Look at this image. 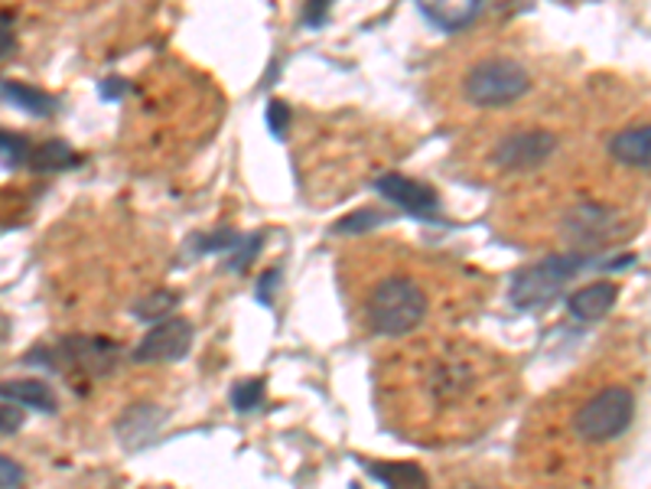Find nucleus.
<instances>
[{
  "mask_svg": "<svg viewBox=\"0 0 651 489\" xmlns=\"http://www.w3.org/2000/svg\"><path fill=\"white\" fill-rule=\"evenodd\" d=\"M505 369L485 349L443 346L408 372V395H391L411 431L459 434L462 428L489 425V415L505 402Z\"/></svg>",
  "mask_w": 651,
  "mask_h": 489,
  "instance_id": "f257e3e1",
  "label": "nucleus"
},
{
  "mask_svg": "<svg viewBox=\"0 0 651 489\" xmlns=\"http://www.w3.org/2000/svg\"><path fill=\"white\" fill-rule=\"evenodd\" d=\"M362 317L378 336H405L424 323L427 294L418 281L405 274H388L365 294Z\"/></svg>",
  "mask_w": 651,
  "mask_h": 489,
  "instance_id": "f03ea898",
  "label": "nucleus"
},
{
  "mask_svg": "<svg viewBox=\"0 0 651 489\" xmlns=\"http://www.w3.org/2000/svg\"><path fill=\"white\" fill-rule=\"evenodd\" d=\"M636 421V395L626 385H606L593 392L574 412V431L583 444H613L619 441Z\"/></svg>",
  "mask_w": 651,
  "mask_h": 489,
  "instance_id": "7ed1b4c3",
  "label": "nucleus"
},
{
  "mask_svg": "<svg viewBox=\"0 0 651 489\" xmlns=\"http://www.w3.org/2000/svg\"><path fill=\"white\" fill-rule=\"evenodd\" d=\"M531 88V72L515 56H492L475 62L462 79V95L475 108H502Z\"/></svg>",
  "mask_w": 651,
  "mask_h": 489,
  "instance_id": "20e7f679",
  "label": "nucleus"
},
{
  "mask_svg": "<svg viewBox=\"0 0 651 489\" xmlns=\"http://www.w3.org/2000/svg\"><path fill=\"white\" fill-rule=\"evenodd\" d=\"M587 267V258L583 254H551V258H541L534 264H525L511 274V284H508V300L515 310H541L547 307L560 287L577 277L580 271Z\"/></svg>",
  "mask_w": 651,
  "mask_h": 489,
  "instance_id": "39448f33",
  "label": "nucleus"
},
{
  "mask_svg": "<svg viewBox=\"0 0 651 489\" xmlns=\"http://www.w3.org/2000/svg\"><path fill=\"white\" fill-rule=\"evenodd\" d=\"M557 151V134L544 128L511 131L492 147V164L502 170H534L547 164Z\"/></svg>",
  "mask_w": 651,
  "mask_h": 489,
  "instance_id": "423d86ee",
  "label": "nucleus"
},
{
  "mask_svg": "<svg viewBox=\"0 0 651 489\" xmlns=\"http://www.w3.org/2000/svg\"><path fill=\"white\" fill-rule=\"evenodd\" d=\"M193 323L183 317H167L160 320L134 349L137 362H180L190 346H193Z\"/></svg>",
  "mask_w": 651,
  "mask_h": 489,
  "instance_id": "0eeeda50",
  "label": "nucleus"
},
{
  "mask_svg": "<svg viewBox=\"0 0 651 489\" xmlns=\"http://www.w3.org/2000/svg\"><path fill=\"white\" fill-rule=\"evenodd\" d=\"M375 190L388 203H395L398 210H405V213H411L418 219H436V213H439V196H436L434 187H427L421 180H411L405 174H385V177H378Z\"/></svg>",
  "mask_w": 651,
  "mask_h": 489,
  "instance_id": "6e6552de",
  "label": "nucleus"
},
{
  "mask_svg": "<svg viewBox=\"0 0 651 489\" xmlns=\"http://www.w3.org/2000/svg\"><path fill=\"white\" fill-rule=\"evenodd\" d=\"M33 356H43V359H59V356H62V359H65V366H79V369H85V372L101 375V372H108V369H111V362H114L118 349H114V343H108V339L72 336V339H62L56 353H39V349H36Z\"/></svg>",
  "mask_w": 651,
  "mask_h": 489,
  "instance_id": "1a4fd4ad",
  "label": "nucleus"
},
{
  "mask_svg": "<svg viewBox=\"0 0 651 489\" xmlns=\"http://www.w3.org/2000/svg\"><path fill=\"white\" fill-rule=\"evenodd\" d=\"M616 300H619V287L613 281H593L567 297V310L570 317L593 323V320H603L616 307Z\"/></svg>",
  "mask_w": 651,
  "mask_h": 489,
  "instance_id": "9d476101",
  "label": "nucleus"
},
{
  "mask_svg": "<svg viewBox=\"0 0 651 489\" xmlns=\"http://www.w3.org/2000/svg\"><path fill=\"white\" fill-rule=\"evenodd\" d=\"M164 418H167V412L157 408V405H134V408H128V412L121 415V421H118V438H121V444H124L128 451H137V448L150 444L154 434L160 431Z\"/></svg>",
  "mask_w": 651,
  "mask_h": 489,
  "instance_id": "9b49d317",
  "label": "nucleus"
},
{
  "mask_svg": "<svg viewBox=\"0 0 651 489\" xmlns=\"http://www.w3.org/2000/svg\"><path fill=\"white\" fill-rule=\"evenodd\" d=\"M610 154L616 164L623 167H649L651 160V131L649 124H632L623 128L613 141H610Z\"/></svg>",
  "mask_w": 651,
  "mask_h": 489,
  "instance_id": "f8f14e48",
  "label": "nucleus"
},
{
  "mask_svg": "<svg viewBox=\"0 0 651 489\" xmlns=\"http://www.w3.org/2000/svg\"><path fill=\"white\" fill-rule=\"evenodd\" d=\"M0 98L10 102L13 108L33 115V118H52L56 108H59V102L49 92L26 85V82H13V79H0Z\"/></svg>",
  "mask_w": 651,
  "mask_h": 489,
  "instance_id": "ddd939ff",
  "label": "nucleus"
},
{
  "mask_svg": "<svg viewBox=\"0 0 651 489\" xmlns=\"http://www.w3.org/2000/svg\"><path fill=\"white\" fill-rule=\"evenodd\" d=\"M0 398L13 402V405L36 408L43 415H52L59 408L52 389L46 382H39V379H10V382H0Z\"/></svg>",
  "mask_w": 651,
  "mask_h": 489,
  "instance_id": "4468645a",
  "label": "nucleus"
},
{
  "mask_svg": "<svg viewBox=\"0 0 651 489\" xmlns=\"http://www.w3.org/2000/svg\"><path fill=\"white\" fill-rule=\"evenodd\" d=\"M372 477L382 480L388 489H431L427 474L418 464H401V461H378L369 464Z\"/></svg>",
  "mask_w": 651,
  "mask_h": 489,
  "instance_id": "2eb2a0df",
  "label": "nucleus"
},
{
  "mask_svg": "<svg viewBox=\"0 0 651 489\" xmlns=\"http://www.w3.org/2000/svg\"><path fill=\"white\" fill-rule=\"evenodd\" d=\"M421 13L443 33H456L482 13V3H475V0H469V3H421Z\"/></svg>",
  "mask_w": 651,
  "mask_h": 489,
  "instance_id": "dca6fc26",
  "label": "nucleus"
},
{
  "mask_svg": "<svg viewBox=\"0 0 651 489\" xmlns=\"http://www.w3.org/2000/svg\"><path fill=\"white\" fill-rule=\"evenodd\" d=\"M29 160H33V170H39V174H52V170H65V167H75V164H79L75 151H72L69 144H62V141H46V144H39V147L29 154Z\"/></svg>",
  "mask_w": 651,
  "mask_h": 489,
  "instance_id": "f3484780",
  "label": "nucleus"
},
{
  "mask_svg": "<svg viewBox=\"0 0 651 489\" xmlns=\"http://www.w3.org/2000/svg\"><path fill=\"white\" fill-rule=\"evenodd\" d=\"M610 223H613V216H610L606 210H600V206H587V210L570 213L567 229H570L577 239H593V236L606 232V229H610Z\"/></svg>",
  "mask_w": 651,
  "mask_h": 489,
  "instance_id": "a211bd4d",
  "label": "nucleus"
},
{
  "mask_svg": "<svg viewBox=\"0 0 651 489\" xmlns=\"http://www.w3.org/2000/svg\"><path fill=\"white\" fill-rule=\"evenodd\" d=\"M264 392H267V389H264V379H241V382H234V385H231V405H234V412L248 415V412L261 408Z\"/></svg>",
  "mask_w": 651,
  "mask_h": 489,
  "instance_id": "6ab92c4d",
  "label": "nucleus"
},
{
  "mask_svg": "<svg viewBox=\"0 0 651 489\" xmlns=\"http://www.w3.org/2000/svg\"><path fill=\"white\" fill-rule=\"evenodd\" d=\"M180 303V297L177 294H170V290H157V294H150V297H144L137 307H134V313H137V320H167L170 317V310Z\"/></svg>",
  "mask_w": 651,
  "mask_h": 489,
  "instance_id": "aec40b11",
  "label": "nucleus"
},
{
  "mask_svg": "<svg viewBox=\"0 0 651 489\" xmlns=\"http://www.w3.org/2000/svg\"><path fill=\"white\" fill-rule=\"evenodd\" d=\"M388 219H391V216H378L375 210H359V213L339 219V223L333 226V232H339V236H362V232H369V229H375V226H385Z\"/></svg>",
  "mask_w": 651,
  "mask_h": 489,
  "instance_id": "412c9836",
  "label": "nucleus"
},
{
  "mask_svg": "<svg viewBox=\"0 0 651 489\" xmlns=\"http://www.w3.org/2000/svg\"><path fill=\"white\" fill-rule=\"evenodd\" d=\"M33 154V144L23 138V134H10V131H0V160L7 167H16L23 160H29Z\"/></svg>",
  "mask_w": 651,
  "mask_h": 489,
  "instance_id": "4be33fe9",
  "label": "nucleus"
},
{
  "mask_svg": "<svg viewBox=\"0 0 651 489\" xmlns=\"http://www.w3.org/2000/svg\"><path fill=\"white\" fill-rule=\"evenodd\" d=\"M267 128H270V134L274 138H287V131H290V108L284 105V102H277V98H270L267 102Z\"/></svg>",
  "mask_w": 651,
  "mask_h": 489,
  "instance_id": "5701e85b",
  "label": "nucleus"
},
{
  "mask_svg": "<svg viewBox=\"0 0 651 489\" xmlns=\"http://www.w3.org/2000/svg\"><path fill=\"white\" fill-rule=\"evenodd\" d=\"M26 480V470L13 461L0 454V489H20Z\"/></svg>",
  "mask_w": 651,
  "mask_h": 489,
  "instance_id": "b1692460",
  "label": "nucleus"
},
{
  "mask_svg": "<svg viewBox=\"0 0 651 489\" xmlns=\"http://www.w3.org/2000/svg\"><path fill=\"white\" fill-rule=\"evenodd\" d=\"M23 428V412L16 405H0V434H13Z\"/></svg>",
  "mask_w": 651,
  "mask_h": 489,
  "instance_id": "393cba45",
  "label": "nucleus"
},
{
  "mask_svg": "<svg viewBox=\"0 0 651 489\" xmlns=\"http://www.w3.org/2000/svg\"><path fill=\"white\" fill-rule=\"evenodd\" d=\"M16 46V36H13V23H10V16L7 13H0V59L10 52Z\"/></svg>",
  "mask_w": 651,
  "mask_h": 489,
  "instance_id": "a878e982",
  "label": "nucleus"
},
{
  "mask_svg": "<svg viewBox=\"0 0 651 489\" xmlns=\"http://www.w3.org/2000/svg\"><path fill=\"white\" fill-rule=\"evenodd\" d=\"M270 284L277 287V271H267V274L261 277V284H257V300H261V303H270Z\"/></svg>",
  "mask_w": 651,
  "mask_h": 489,
  "instance_id": "bb28decb",
  "label": "nucleus"
},
{
  "mask_svg": "<svg viewBox=\"0 0 651 489\" xmlns=\"http://www.w3.org/2000/svg\"><path fill=\"white\" fill-rule=\"evenodd\" d=\"M124 82L121 79H105L101 82V98H118V95H124Z\"/></svg>",
  "mask_w": 651,
  "mask_h": 489,
  "instance_id": "cd10ccee",
  "label": "nucleus"
},
{
  "mask_svg": "<svg viewBox=\"0 0 651 489\" xmlns=\"http://www.w3.org/2000/svg\"><path fill=\"white\" fill-rule=\"evenodd\" d=\"M323 16H326V3H313V7L306 10V16H303V20H306L310 26H320V20H323Z\"/></svg>",
  "mask_w": 651,
  "mask_h": 489,
  "instance_id": "c85d7f7f",
  "label": "nucleus"
}]
</instances>
